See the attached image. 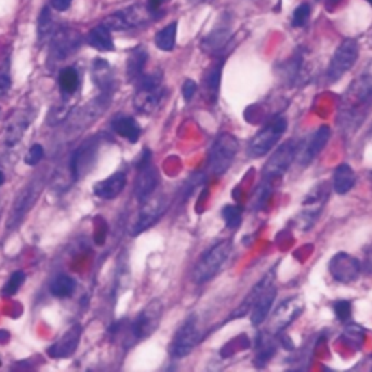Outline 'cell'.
I'll list each match as a JSON object with an SVG mask.
<instances>
[{"instance_id":"obj_9","label":"cell","mask_w":372,"mask_h":372,"mask_svg":"<svg viewBox=\"0 0 372 372\" xmlns=\"http://www.w3.org/2000/svg\"><path fill=\"white\" fill-rule=\"evenodd\" d=\"M200 341L201 332L200 326H198V319L196 316H189L173 336V341L170 343V355L173 358L188 356Z\"/></svg>"},{"instance_id":"obj_30","label":"cell","mask_w":372,"mask_h":372,"mask_svg":"<svg viewBox=\"0 0 372 372\" xmlns=\"http://www.w3.org/2000/svg\"><path fill=\"white\" fill-rule=\"evenodd\" d=\"M58 85L66 96H72L80 86V77L75 67L63 68L58 75Z\"/></svg>"},{"instance_id":"obj_37","label":"cell","mask_w":372,"mask_h":372,"mask_svg":"<svg viewBox=\"0 0 372 372\" xmlns=\"http://www.w3.org/2000/svg\"><path fill=\"white\" fill-rule=\"evenodd\" d=\"M275 354V345L272 341L269 339H261V346H259V354L256 356V364L259 367L265 365L267 360L272 358V355Z\"/></svg>"},{"instance_id":"obj_18","label":"cell","mask_w":372,"mask_h":372,"mask_svg":"<svg viewBox=\"0 0 372 372\" xmlns=\"http://www.w3.org/2000/svg\"><path fill=\"white\" fill-rule=\"evenodd\" d=\"M41 186L38 183H32L28 185L25 189H22L21 194L16 196V200L14 202V207H12V213L8 220V227L9 228H15L22 218L27 215V213L34 205V202L37 201V196L40 194Z\"/></svg>"},{"instance_id":"obj_15","label":"cell","mask_w":372,"mask_h":372,"mask_svg":"<svg viewBox=\"0 0 372 372\" xmlns=\"http://www.w3.org/2000/svg\"><path fill=\"white\" fill-rule=\"evenodd\" d=\"M81 44V35L79 31L70 27L58 28L51 37V55L55 60H64L73 54Z\"/></svg>"},{"instance_id":"obj_6","label":"cell","mask_w":372,"mask_h":372,"mask_svg":"<svg viewBox=\"0 0 372 372\" xmlns=\"http://www.w3.org/2000/svg\"><path fill=\"white\" fill-rule=\"evenodd\" d=\"M287 120L284 116H276L269 124L265 125L262 130L256 134L249 144V156L250 157H262L269 153L278 140L282 137L287 131Z\"/></svg>"},{"instance_id":"obj_44","label":"cell","mask_w":372,"mask_h":372,"mask_svg":"<svg viewBox=\"0 0 372 372\" xmlns=\"http://www.w3.org/2000/svg\"><path fill=\"white\" fill-rule=\"evenodd\" d=\"M73 0H51V6L58 10V12H64L70 8Z\"/></svg>"},{"instance_id":"obj_28","label":"cell","mask_w":372,"mask_h":372,"mask_svg":"<svg viewBox=\"0 0 372 372\" xmlns=\"http://www.w3.org/2000/svg\"><path fill=\"white\" fill-rule=\"evenodd\" d=\"M221 70H223V60L217 62L211 68L208 70V73L205 76V93H207V99L211 105L217 102L220 83H221Z\"/></svg>"},{"instance_id":"obj_49","label":"cell","mask_w":372,"mask_h":372,"mask_svg":"<svg viewBox=\"0 0 372 372\" xmlns=\"http://www.w3.org/2000/svg\"><path fill=\"white\" fill-rule=\"evenodd\" d=\"M367 2H368L371 6H372V0H367Z\"/></svg>"},{"instance_id":"obj_43","label":"cell","mask_w":372,"mask_h":372,"mask_svg":"<svg viewBox=\"0 0 372 372\" xmlns=\"http://www.w3.org/2000/svg\"><path fill=\"white\" fill-rule=\"evenodd\" d=\"M196 89H198V86H196V83H195L194 80H186L185 83H183V86H182V95H183V99H185L186 102H189V101L195 96Z\"/></svg>"},{"instance_id":"obj_12","label":"cell","mask_w":372,"mask_h":372,"mask_svg":"<svg viewBox=\"0 0 372 372\" xmlns=\"http://www.w3.org/2000/svg\"><path fill=\"white\" fill-rule=\"evenodd\" d=\"M148 10L143 6H131L124 10L114 12L102 21V25L107 27L109 31H127L135 28L146 22Z\"/></svg>"},{"instance_id":"obj_13","label":"cell","mask_w":372,"mask_h":372,"mask_svg":"<svg viewBox=\"0 0 372 372\" xmlns=\"http://www.w3.org/2000/svg\"><path fill=\"white\" fill-rule=\"evenodd\" d=\"M99 143L96 138H89L81 144L70 159V170H72L73 179L77 181L80 178H85L89 170L93 168L98 156Z\"/></svg>"},{"instance_id":"obj_14","label":"cell","mask_w":372,"mask_h":372,"mask_svg":"<svg viewBox=\"0 0 372 372\" xmlns=\"http://www.w3.org/2000/svg\"><path fill=\"white\" fill-rule=\"evenodd\" d=\"M329 271L334 278V281L341 284H349L356 281L359 278L362 266H360V262L354 258V256L347 253H337L333 256L329 263Z\"/></svg>"},{"instance_id":"obj_48","label":"cell","mask_w":372,"mask_h":372,"mask_svg":"<svg viewBox=\"0 0 372 372\" xmlns=\"http://www.w3.org/2000/svg\"><path fill=\"white\" fill-rule=\"evenodd\" d=\"M3 182H5V176H3V172H2V170H0V185H3Z\"/></svg>"},{"instance_id":"obj_22","label":"cell","mask_w":372,"mask_h":372,"mask_svg":"<svg viewBox=\"0 0 372 372\" xmlns=\"http://www.w3.org/2000/svg\"><path fill=\"white\" fill-rule=\"evenodd\" d=\"M125 183H127L125 174L121 172H116L111 174L108 179L98 182L95 185V188H93V194L102 198V200H114V198H116L124 191Z\"/></svg>"},{"instance_id":"obj_16","label":"cell","mask_w":372,"mask_h":372,"mask_svg":"<svg viewBox=\"0 0 372 372\" xmlns=\"http://www.w3.org/2000/svg\"><path fill=\"white\" fill-rule=\"evenodd\" d=\"M330 134H332L330 128L328 125H323L317 128V131L310 137V140L304 146L301 148H297L295 157L298 159L301 166H308L310 163L317 157V155L321 153V150L329 143Z\"/></svg>"},{"instance_id":"obj_2","label":"cell","mask_w":372,"mask_h":372,"mask_svg":"<svg viewBox=\"0 0 372 372\" xmlns=\"http://www.w3.org/2000/svg\"><path fill=\"white\" fill-rule=\"evenodd\" d=\"M231 254V243L221 241L202 254L194 267L192 279L195 284H205L223 269Z\"/></svg>"},{"instance_id":"obj_11","label":"cell","mask_w":372,"mask_h":372,"mask_svg":"<svg viewBox=\"0 0 372 372\" xmlns=\"http://www.w3.org/2000/svg\"><path fill=\"white\" fill-rule=\"evenodd\" d=\"M142 204L143 205L140 208L134 224L130 228V232L133 236H138L140 232H143L148 230L151 226H155L161 218V215L166 213L168 208V202L163 196L148 198V200H146Z\"/></svg>"},{"instance_id":"obj_29","label":"cell","mask_w":372,"mask_h":372,"mask_svg":"<svg viewBox=\"0 0 372 372\" xmlns=\"http://www.w3.org/2000/svg\"><path fill=\"white\" fill-rule=\"evenodd\" d=\"M176 34H178V23L172 22L168 27L160 29L156 37H155V44L157 45V49L161 51H172L176 45Z\"/></svg>"},{"instance_id":"obj_10","label":"cell","mask_w":372,"mask_h":372,"mask_svg":"<svg viewBox=\"0 0 372 372\" xmlns=\"http://www.w3.org/2000/svg\"><path fill=\"white\" fill-rule=\"evenodd\" d=\"M297 148H298V144L294 142V140H289V142L279 146L263 168L262 181L275 182V179L281 178L282 174H285V172L291 166V163H293L295 159Z\"/></svg>"},{"instance_id":"obj_34","label":"cell","mask_w":372,"mask_h":372,"mask_svg":"<svg viewBox=\"0 0 372 372\" xmlns=\"http://www.w3.org/2000/svg\"><path fill=\"white\" fill-rule=\"evenodd\" d=\"M23 282H25V274H23L22 271H16L10 275L9 281L5 284L3 289H2V294L5 297H12L15 295L19 288L23 285Z\"/></svg>"},{"instance_id":"obj_38","label":"cell","mask_w":372,"mask_h":372,"mask_svg":"<svg viewBox=\"0 0 372 372\" xmlns=\"http://www.w3.org/2000/svg\"><path fill=\"white\" fill-rule=\"evenodd\" d=\"M72 108L67 107V105H60V107H55L51 109L49 118H46V124L49 125H57L63 122L66 118H68Z\"/></svg>"},{"instance_id":"obj_19","label":"cell","mask_w":372,"mask_h":372,"mask_svg":"<svg viewBox=\"0 0 372 372\" xmlns=\"http://www.w3.org/2000/svg\"><path fill=\"white\" fill-rule=\"evenodd\" d=\"M81 333H83V329H81L80 324L72 326V328H70L60 337V339L50 346L46 354H49L50 358H54V359H63V358L72 356L76 352V349L80 343Z\"/></svg>"},{"instance_id":"obj_45","label":"cell","mask_w":372,"mask_h":372,"mask_svg":"<svg viewBox=\"0 0 372 372\" xmlns=\"http://www.w3.org/2000/svg\"><path fill=\"white\" fill-rule=\"evenodd\" d=\"M163 2H165V0H148V2H147V10H148V14H150V15H156L157 12L160 10Z\"/></svg>"},{"instance_id":"obj_35","label":"cell","mask_w":372,"mask_h":372,"mask_svg":"<svg viewBox=\"0 0 372 372\" xmlns=\"http://www.w3.org/2000/svg\"><path fill=\"white\" fill-rule=\"evenodd\" d=\"M321 209L316 208V209H304L298 217H297V226L300 230L307 231L311 228V226L316 223L317 217L320 215Z\"/></svg>"},{"instance_id":"obj_36","label":"cell","mask_w":372,"mask_h":372,"mask_svg":"<svg viewBox=\"0 0 372 372\" xmlns=\"http://www.w3.org/2000/svg\"><path fill=\"white\" fill-rule=\"evenodd\" d=\"M223 218L228 228H237L241 223V209L236 205H226L223 208Z\"/></svg>"},{"instance_id":"obj_46","label":"cell","mask_w":372,"mask_h":372,"mask_svg":"<svg viewBox=\"0 0 372 372\" xmlns=\"http://www.w3.org/2000/svg\"><path fill=\"white\" fill-rule=\"evenodd\" d=\"M10 89V77L8 75H0V96Z\"/></svg>"},{"instance_id":"obj_23","label":"cell","mask_w":372,"mask_h":372,"mask_svg":"<svg viewBox=\"0 0 372 372\" xmlns=\"http://www.w3.org/2000/svg\"><path fill=\"white\" fill-rule=\"evenodd\" d=\"M112 130L120 137L128 140L130 143H137L140 135H142V127L128 115H118L112 120Z\"/></svg>"},{"instance_id":"obj_24","label":"cell","mask_w":372,"mask_h":372,"mask_svg":"<svg viewBox=\"0 0 372 372\" xmlns=\"http://www.w3.org/2000/svg\"><path fill=\"white\" fill-rule=\"evenodd\" d=\"M355 181V170L347 163H342V165L336 168L333 173V189L339 195H345L354 188Z\"/></svg>"},{"instance_id":"obj_41","label":"cell","mask_w":372,"mask_h":372,"mask_svg":"<svg viewBox=\"0 0 372 372\" xmlns=\"http://www.w3.org/2000/svg\"><path fill=\"white\" fill-rule=\"evenodd\" d=\"M44 157V148L41 144H34L25 155V163L28 166H35L42 160Z\"/></svg>"},{"instance_id":"obj_26","label":"cell","mask_w":372,"mask_h":372,"mask_svg":"<svg viewBox=\"0 0 372 372\" xmlns=\"http://www.w3.org/2000/svg\"><path fill=\"white\" fill-rule=\"evenodd\" d=\"M92 76L95 80L96 86L102 90V93L111 95L114 89V77L109 68V64L103 60H96L92 66Z\"/></svg>"},{"instance_id":"obj_21","label":"cell","mask_w":372,"mask_h":372,"mask_svg":"<svg viewBox=\"0 0 372 372\" xmlns=\"http://www.w3.org/2000/svg\"><path fill=\"white\" fill-rule=\"evenodd\" d=\"M32 121V112L31 111H18L12 118L8 121L5 127V135H3V142L8 147H14L16 146L21 138L25 134L27 128L29 127Z\"/></svg>"},{"instance_id":"obj_7","label":"cell","mask_w":372,"mask_h":372,"mask_svg":"<svg viewBox=\"0 0 372 372\" xmlns=\"http://www.w3.org/2000/svg\"><path fill=\"white\" fill-rule=\"evenodd\" d=\"M359 57V45L354 38L343 40L334 51L328 67V79L332 83L343 77L354 67Z\"/></svg>"},{"instance_id":"obj_8","label":"cell","mask_w":372,"mask_h":372,"mask_svg":"<svg viewBox=\"0 0 372 372\" xmlns=\"http://www.w3.org/2000/svg\"><path fill=\"white\" fill-rule=\"evenodd\" d=\"M163 316V304L160 300L150 301L148 304L138 313L135 320L131 323L130 334L133 341H143L153 334Z\"/></svg>"},{"instance_id":"obj_32","label":"cell","mask_w":372,"mask_h":372,"mask_svg":"<svg viewBox=\"0 0 372 372\" xmlns=\"http://www.w3.org/2000/svg\"><path fill=\"white\" fill-rule=\"evenodd\" d=\"M228 38H230V35L226 29L217 31L215 34L208 35L207 40L202 42V49L207 51H218L227 44Z\"/></svg>"},{"instance_id":"obj_3","label":"cell","mask_w":372,"mask_h":372,"mask_svg":"<svg viewBox=\"0 0 372 372\" xmlns=\"http://www.w3.org/2000/svg\"><path fill=\"white\" fill-rule=\"evenodd\" d=\"M138 81L137 93L134 96V107L138 112L153 114L165 96V89L161 88V73L142 75Z\"/></svg>"},{"instance_id":"obj_40","label":"cell","mask_w":372,"mask_h":372,"mask_svg":"<svg viewBox=\"0 0 372 372\" xmlns=\"http://www.w3.org/2000/svg\"><path fill=\"white\" fill-rule=\"evenodd\" d=\"M333 308H334L337 319H341L342 321H346L349 317H351V314H352V304L346 300L336 301L333 304Z\"/></svg>"},{"instance_id":"obj_27","label":"cell","mask_w":372,"mask_h":372,"mask_svg":"<svg viewBox=\"0 0 372 372\" xmlns=\"http://www.w3.org/2000/svg\"><path fill=\"white\" fill-rule=\"evenodd\" d=\"M147 63V51L144 46L138 45L134 50H131L127 60V76L131 81H137L140 76L143 75L144 66Z\"/></svg>"},{"instance_id":"obj_1","label":"cell","mask_w":372,"mask_h":372,"mask_svg":"<svg viewBox=\"0 0 372 372\" xmlns=\"http://www.w3.org/2000/svg\"><path fill=\"white\" fill-rule=\"evenodd\" d=\"M276 298V288L274 285V271L253 287L249 295L244 298L240 308L235 316H244L250 313V321L253 326H261L271 314V308Z\"/></svg>"},{"instance_id":"obj_42","label":"cell","mask_w":372,"mask_h":372,"mask_svg":"<svg viewBox=\"0 0 372 372\" xmlns=\"http://www.w3.org/2000/svg\"><path fill=\"white\" fill-rule=\"evenodd\" d=\"M310 18V6L308 5H301L295 9L294 16H293V25L294 27H304L306 22Z\"/></svg>"},{"instance_id":"obj_5","label":"cell","mask_w":372,"mask_h":372,"mask_svg":"<svg viewBox=\"0 0 372 372\" xmlns=\"http://www.w3.org/2000/svg\"><path fill=\"white\" fill-rule=\"evenodd\" d=\"M372 103V62L364 68V72L349 86L343 98V107L347 114H354L355 108L360 109Z\"/></svg>"},{"instance_id":"obj_20","label":"cell","mask_w":372,"mask_h":372,"mask_svg":"<svg viewBox=\"0 0 372 372\" xmlns=\"http://www.w3.org/2000/svg\"><path fill=\"white\" fill-rule=\"evenodd\" d=\"M159 185V172L151 165V161L146 163L143 166H138V176L135 181L134 194L140 202H144L146 200L153 195Z\"/></svg>"},{"instance_id":"obj_4","label":"cell","mask_w":372,"mask_h":372,"mask_svg":"<svg viewBox=\"0 0 372 372\" xmlns=\"http://www.w3.org/2000/svg\"><path fill=\"white\" fill-rule=\"evenodd\" d=\"M239 151V142L235 135L223 133L220 134L209 150L208 156V168L209 172L217 176L226 173V170L231 166Z\"/></svg>"},{"instance_id":"obj_39","label":"cell","mask_w":372,"mask_h":372,"mask_svg":"<svg viewBox=\"0 0 372 372\" xmlns=\"http://www.w3.org/2000/svg\"><path fill=\"white\" fill-rule=\"evenodd\" d=\"M345 339L347 342H351L352 346L362 345V342H364V330L360 329L359 326H356V324L347 326L346 332H345Z\"/></svg>"},{"instance_id":"obj_25","label":"cell","mask_w":372,"mask_h":372,"mask_svg":"<svg viewBox=\"0 0 372 372\" xmlns=\"http://www.w3.org/2000/svg\"><path fill=\"white\" fill-rule=\"evenodd\" d=\"M88 42L92 49H95L98 51H103V53L114 51V40H112L111 31L105 25H102V23L89 31Z\"/></svg>"},{"instance_id":"obj_17","label":"cell","mask_w":372,"mask_h":372,"mask_svg":"<svg viewBox=\"0 0 372 372\" xmlns=\"http://www.w3.org/2000/svg\"><path fill=\"white\" fill-rule=\"evenodd\" d=\"M304 310V304L297 297L288 298L287 301L281 302L279 307L274 311L271 319V330L272 332H281L285 328L293 323L295 319H298L300 314Z\"/></svg>"},{"instance_id":"obj_33","label":"cell","mask_w":372,"mask_h":372,"mask_svg":"<svg viewBox=\"0 0 372 372\" xmlns=\"http://www.w3.org/2000/svg\"><path fill=\"white\" fill-rule=\"evenodd\" d=\"M54 34V27H53V18L50 14V9L45 8L38 19V38L40 41L53 37Z\"/></svg>"},{"instance_id":"obj_31","label":"cell","mask_w":372,"mask_h":372,"mask_svg":"<svg viewBox=\"0 0 372 372\" xmlns=\"http://www.w3.org/2000/svg\"><path fill=\"white\" fill-rule=\"evenodd\" d=\"M75 289H76V281L67 275L57 276L50 285L51 294L58 298H67L70 295H73Z\"/></svg>"},{"instance_id":"obj_47","label":"cell","mask_w":372,"mask_h":372,"mask_svg":"<svg viewBox=\"0 0 372 372\" xmlns=\"http://www.w3.org/2000/svg\"><path fill=\"white\" fill-rule=\"evenodd\" d=\"M360 266H362V269H364L367 274H372V248H369V249L367 250L364 265H360Z\"/></svg>"}]
</instances>
